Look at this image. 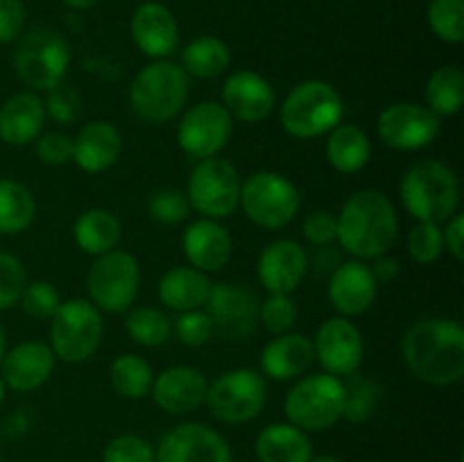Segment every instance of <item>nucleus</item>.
<instances>
[{
    "mask_svg": "<svg viewBox=\"0 0 464 462\" xmlns=\"http://www.w3.org/2000/svg\"><path fill=\"white\" fill-rule=\"evenodd\" d=\"M372 140L362 127L340 122L326 139V161L343 175H356L370 163Z\"/></svg>",
    "mask_w": 464,
    "mask_h": 462,
    "instance_id": "nucleus-31",
    "label": "nucleus"
},
{
    "mask_svg": "<svg viewBox=\"0 0 464 462\" xmlns=\"http://www.w3.org/2000/svg\"><path fill=\"white\" fill-rule=\"evenodd\" d=\"M45 125L44 100L34 91H21L0 104V140L23 148L39 139Z\"/></svg>",
    "mask_w": 464,
    "mask_h": 462,
    "instance_id": "nucleus-26",
    "label": "nucleus"
},
{
    "mask_svg": "<svg viewBox=\"0 0 464 462\" xmlns=\"http://www.w3.org/2000/svg\"><path fill=\"white\" fill-rule=\"evenodd\" d=\"M36 217V199L25 184L0 179V234L16 236L30 229Z\"/></svg>",
    "mask_w": 464,
    "mask_h": 462,
    "instance_id": "nucleus-33",
    "label": "nucleus"
},
{
    "mask_svg": "<svg viewBox=\"0 0 464 462\" xmlns=\"http://www.w3.org/2000/svg\"><path fill=\"white\" fill-rule=\"evenodd\" d=\"M157 293L163 306H168L170 311H198L207 303L208 293H211V281L204 272L195 270L190 265L170 267L159 279Z\"/></svg>",
    "mask_w": 464,
    "mask_h": 462,
    "instance_id": "nucleus-28",
    "label": "nucleus"
},
{
    "mask_svg": "<svg viewBox=\"0 0 464 462\" xmlns=\"http://www.w3.org/2000/svg\"><path fill=\"white\" fill-rule=\"evenodd\" d=\"M408 254L420 265H433L444 254L442 225L435 222H415L408 234Z\"/></svg>",
    "mask_w": 464,
    "mask_h": 462,
    "instance_id": "nucleus-39",
    "label": "nucleus"
},
{
    "mask_svg": "<svg viewBox=\"0 0 464 462\" xmlns=\"http://www.w3.org/2000/svg\"><path fill=\"white\" fill-rule=\"evenodd\" d=\"M125 331L139 347L157 349L172 338V322L154 306H131L125 315Z\"/></svg>",
    "mask_w": 464,
    "mask_h": 462,
    "instance_id": "nucleus-36",
    "label": "nucleus"
},
{
    "mask_svg": "<svg viewBox=\"0 0 464 462\" xmlns=\"http://www.w3.org/2000/svg\"><path fill=\"white\" fill-rule=\"evenodd\" d=\"M36 157L45 166H66L72 161V139L63 131H41L34 140Z\"/></svg>",
    "mask_w": 464,
    "mask_h": 462,
    "instance_id": "nucleus-47",
    "label": "nucleus"
},
{
    "mask_svg": "<svg viewBox=\"0 0 464 462\" xmlns=\"http://www.w3.org/2000/svg\"><path fill=\"white\" fill-rule=\"evenodd\" d=\"M258 306L261 299L254 290L225 281V284H211L204 311L222 335L231 340H245L256 331Z\"/></svg>",
    "mask_w": 464,
    "mask_h": 462,
    "instance_id": "nucleus-17",
    "label": "nucleus"
},
{
    "mask_svg": "<svg viewBox=\"0 0 464 462\" xmlns=\"http://www.w3.org/2000/svg\"><path fill=\"white\" fill-rule=\"evenodd\" d=\"M208 379L193 365H175L154 376L150 397L166 415L184 417L207 401Z\"/></svg>",
    "mask_w": 464,
    "mask_h": 462,
    "instance_id": "nucleus-18",
    "label": "nucleus"
},
{
    "mask_svg": "<svg viewBox=\"0 0 464 462\" xmlns=\"http://www.w3.org/2000/svg\"><path fill=\"white\" fill-rule=\"evenodd\" d=\"M41 100H44L45 116H50L59 125H72L82 113V95L63 82L45 91V98Z\"/></svg>",
    "mask_w": 464,
    "mask_h": 462,
    "instance_id": "nucleus-44",
    "label": "nucleus"
},
{
    "mask_svg": "<svg viewBox=\"0 0 464 462\" xmlns=\"http://www.w3.org/2000/svg\"><path fill=\"white\" fill-rule=\"evenodd\" d=\"M175 331L177 340H179L184 347L199 349L213 338L216 333V326H213V320L208 317V313L204 308H198V311H186L179 313V317L175 320Z\"/></svg>",
    "mask_w": 464,
    "mask_h": 462,
    "instance_id": "nucleus-43",
    "label": "nucleus"
},
{
    "mask_svg": "<svg viewBox=\"0 0 464 462\" xmlns=\"http://www.w3.org/2000/svg\"><path fill=\"white\" fill-rule=\"evenodd\" d=\"M258 462H308L313 457V442L306 430L290 421L267 424L254 442Z\"/></svg>",
    "mask_w": 464,
    "mask_h": 462,
    "instance_id": "nucleus-29",
    "label": "nucleus"
},
{
    "mask_svg": "<svg viewBox=\"0 0 464 462\" xmlns=\"http://www.w3.org/2000/svg\"><path fill=\"white\" fill-rule=\"evenodd\" d=\"M245 216L261 229H284L302 208V193L285 175L258 170L240 186V207Z\"/></svg>",
    "mask_w": 464,
    "mask_h": 462,
    "instance_id": "nucleus-8",
    "label": "nucleus"
},
{
    "mask_svg": "<svg viewBox=\"0 0 464 462\" xmlns=\"http://www.w3.org/2000/svg\"><path fill=\"white\" fill-rule=\"evenodd\" d=\"M229 63V45L211 34L193 39L181 53V68L188 72V77H198V80H216L225 75Z\"/></svg>",
    "mask_w": 464,
    "mask_h": 462,
    "instance_id": "nucleus-32",
    "label": "nucleus"
},
{
    "mask_svg": "<svg viewBox=\"0 0 464 462\" xmlns=\"http://www.w3.org/2000/svg\"><path fill=\"white\" fill-rule=\"evenodd\" d=\"M379 139L399 152L426 149L440 134V118L426 104L397 102L381 111Z\"/></svg>",
    "mask_w": 464,
    "mask_h": 462,
    "instance_id": "nucleus-14",
    "label": "nucleus"
},
{
    "mask_svg": "<svg viewBox=\"0 0 464 462\" xmlns=\"http://www.w3.org/2000/svg\"><path fill=\"white\" fill-rule=\"evenodd\" d=\"M71 68V45L59 32L36 27L18 36L14 71L30 91H48L66 80Z\"/></svg>",
    "mask_w": 464,
    "mask_h": 462,
    "instance_id": "nucleus-7",
    "label": "nucleus"
},
{
    "mask_svg": "<svg viewBox=\"0 0 464 462\" xmlns=\"http://www.w3.org/2000/svg\"><path fill=\"white\" fill-rule=\"evenodd\" d=\"M234 136V118L220 102L202 100L181 116L177 125V143L186 157L202 161L218 157Z\"/></svg>",
    "mask_w": 464,
    "mask_h": 462,
    "instance_id": "nucleus-13",
    "label": "nucleus"
},
{
    "mask_svg": "<svg viewBox=\"0 0 464 462\" xmlns=\"http://www.w3.org/2000/svg\"><path fill=\"white\" fill-rule=\"evenodd\" d=\"M150 217L161 225H179L190 216V204L184 190L159 188L148 199Z\"/></svg>",
    "mask_w": 464,
    "mask_h": 462,
    "instance_id": "nucleus-42",
    "label": "nucleus"
},
{
    "mask_svg": "<svg viewBox=\"0 0 464 462\" xmlns=\"http://www.w3.org/2000/svg\"><path fill=\"white\" fill-rule=\"evenodd\" d=\"M63 3L72 9H91L93 5H98L100 0H63Z\"/></svg>",
    "mask_w": 464,
    "mask_h": 462,
    "instance_id": "nucleus-53",
    "label": "nucleus"
},
{
    "mask_svg": "<svg viewBox=\"0 0 464 462\" xmlns=\"http://www.w3.org/2000/svg\"><path fill=\"white\" fill-rule=\"evenodd\" d=\"M306 274L308 254L293 238L270 243L256 261L258 281L270 294H293Z\"/></svg>",
    "mask_w": 464,
    "mask_h": 462,
    "instance_id": "nucleus-21",
    "label": "nucleus"
},
{
    "mask_svg": "<svg viewBox=\"0 0 464 462\" xmlns=\"http://www.w3.org/2000/svg\"><path fill=\"white\" fill-rule=\"evenodd\" d=\"M372 274H374L376 284H390V281H394L399 276V272H401V263H399V258L390 256V254H383V256H376L372 258Z\"/></svg>",
    "mask_w": 464,
    "mask_h": 462,
    "instance_id": "nucleus-51",
    "label": "nucleus"
},
{
    "mask_svg": "<svg viewBox=\"0 0 464 462\" xmlns=\"http://www.w3.org/2000/svg\"><path fill=\"white\" fill-rule=\"evenodd\" d=\"M379 297V284L370 270V263L344 261L329 274V302L340 317L362 315L374 306Z\"/></svg>",
    "mask_w": 464,
    "mask_h": 462,
    "instance_id": "nucleus-19",
    "label": "nucleus"
},
{
    "mask_svg": "<svg viewBox=\"0 0 464 462\" xmlns=\"http://www.w3.org/2000/svg\"><path fill=\"white\" fill-rule=\"evenodd\" d=\"M344 100L334 84L324 80H306L293 86L279 109L285 134L299 140H313L329 134L343 122Z\"/></svg>",
    "mask_w": 464,
    "mask_h": 462,
    "instance_id": "nucleus-5",
    "label": "nucleus"
},
{
    "mask_svg": "<svg viewBox=\"0 0 464 462\" xmlns=\"http://www.w3.org/2000/svg\"><path fill=\"white\" fill-rule=\"evenodd\" d=\"M102 462H157L152 442L140 435H118L104 447Z\"/></svg>",
    "mask_w": 464,
    "mask_h": 462,
    "instance_id": "nucleus-46",
    "label": "nucleus"
},
{
    "mask_svg": "<svg viewBox=\"0 0 464 462\" xmlns=\"http://www.w3.org/2000/svg\"><path fill=\"white\" fill-rule=\"evenodd\" d=\"M54 362L57 358L48 342L23 340L5 351L3 361H0V376L14 392H32L48 383L54 371Z\"/></svg>",
    "mask_w": 464,
    "mask_h": 462,
    "instance_id": "nucleus-22",
    "label": "nucleus"
},
{
    "mask_svg": "<svg viewBox=\"0 0 464 462\" xmlns=\"http://www.w3.org/2000/svg\"><path fill=\"white\" fill-rule=\"evenodd\" d=\"M111 388L125 399L148 397L154 383L152 365L139 353H121L109 367Z\"/></svg>",
    "mask_w": 464,
    "mask_h": 462,
    "instance_id": "nucleus-35",
    "label": "nucleus"
},
{
    "mask_svg": "<svg viewBox=\"0 0 464 462\" xmlns=\"http://www.w3.org/2000/svg\"><path fill=\"white\" fill-rule=\"evenodd\" d=\"M313 362V340L293 331L275 335L261 351V370L272 380H297Z\"/></svg>",
    "mask_w": 464,
    "mask_h": 462,
    "instance_id": "nucleus-27",
    "label": "nucleus"
},
{
    "mask_svg": "<svg viewBox=\"0 0 464 462\" xmlns=\"http://www.w3.org/2000/svg\"><path fill=\"white\" fill-rule=\"evenodd\" d=\"M444 249L456 258L458 263L464 261V216L462 213H456V216L449 217L444 222Z\"/></svg>",
    "mask_w": 464,
    "mask_h": 462,
    "instance_id": "nucleus-50",
    "label": "nucleus"
},
{
    "mask_svg": "<svg viewBox=\"0 0 464 462\" xmlns=\"http://www.w3.org/2000/svg\"><path fill=\"white\" fill-rule=\"evenodd\" d=\"M340 263L343 261L335 254L334 245H329V247H315V254L308 256V270L317 272V274H331Z\"/></svg>",
    "mask_w": 464,
    "mask_h": 462,
    "instance_id": "nucleus-52",
    "label": "nucleus"
},
{
    "mask_svg": "<svg viewBox=\"0 0 464 462\" xmlns=\"http://www.w3.org/2000/svg\"><path fill=\"white\" fill-rule=\"evenodd\" d=\"M313 340V353L322 365V371L331 376H352L361 370L365 358L362 333L347 317H329L322 322Z\"/></svg>",
    "mask_w": 464,
    "mask_h": 462,
    "instance_id": "nucleus-15",
    "label": "nucleus"
},
{
    "mask_svg": "<svg viewBox=\"0 0 464 462\" xmlns=\"http://www.w3.org/2000/svg\"><path fill=\"white\" fill-rule=\"evenodd\" d=\"M308 462H343V460L335 456H313Z\"/></svg>",
    "mask_w": 464,
    "mask_h": 462,
    "instance_id": "nucleus-55",
    "label": "nucleus"
},
{
    "mask_svg": "<svg viewBox=\"0 0 464 462\" xmlns=\"http://www.w3.org/2000/svg\"><path fill=\"white\" fill-rule=\"evenodd\" d=\"M297 303L290 294H270L258 306V324L272 335H281L293 331L297 324Z\"/></svg>",
    "mask_w": 464,
    "mask_h": 462,
    "instance_id": "nucleus-41",
    "label": "nucleus"
},
{
    "mask_svg": "<svg viewBox=\"0 0 464 462\" xmlns=\"http://www.w3.org/2000/svg\"><path fill=\"white\" fill-rule=\"evenodd\" d=\"M285 417L306 433H320L343 419L344 383L326 371L299 376L284 401Z\"/></svg>",
    "mask_w": 464,
    "mask_h": 462,
    "instance_id": "nucleus-6",
    "label": "nucleus"
},
{
    "mask_svg": "<svg viewBox=\"0 0 464 462\" xmlns=\"http://www.w3.org/2000/svg\"><path fill=\"white\" fill-rule=\"evenodd\" d=\"M401 356L417 380L435 388L460 383L464 376V329L447 317L415 322L401 340Z\"/></svg>",
    "mask_w": 464,
    "mask_h": 462,
    "instance_id": "nucleus-1",
    "label": "nucleus"
},
{
    "mask_svg": "<svg viewBox=\"0 0 464 462\" xmlns=\"http://www.w3.org/2000/svg\"><path fill=\"white\" fill-rule=\"evenodd\" d=\"M140 288V265L134 254L125 249L95 256L86 272V290L89 302L100 313H127L136 302Z\"/></svg>",
    "mask_w": 464,
    "mask_h": 462,
    "instance_id": "nucleus-10",
    "label": "nucleus"
},
{
    "mask_svg": "<svg viewBox=\"0 0 464 462\" xmlns=\"http://www.w3.org/2000/svg\"><path fill=\"white\" fill-rule=\"evenodd\" d=\"M181 249L190 267L208 274L222 270L231 261L234 238L220 220L198 217L186 226L181 236Z\"/></svg>",
    "mask_w": 464,
    "mask_h": 462,
    "instance_id": "nucleus-23",
    "label": "nucleus"
},
{
    "mask_svg": "<svg viewBox=\"0 0 464 462\" xmlns=\"http://www.w3.org/2000/svg\"><path fill=\"white\" fill-rule=\"evenodd\" d=\"M267 401V383L261 371L249 367L222 371L208 383L207 403L225 424H247L256 419Z\"/></svg>",
    "mask_w": 464,
    "mask_h": 462,
    "instance_id": "nucleus-12",
    "label": "nucleus"
},
{
    "mask_svg": "<svg viewBox=\"0 0 464 462\" xmlns=\"http://www.w3.org/2000/svg\"><path fill=\"white\" fill-rule=\"evenodd\" d=\"M131 41L136 48L154 59H166L175 53L179 43V27H177L175 14L161 3H143L134 12L130 23Z\"/></svg>",
    "mask_w": 464,
    "mask_h": 462,
    "instance_id": "nucleus-24",
    "label": "nucleus"
},
{
    "mask_svg": "<svg viewBox=\"0 0 464 462\" xmlns=\"http://www.w3.org/2000/svg\"><path fill=\"white\" fill-rule=\"evenodd\" d=\"M27 12L21 0H0V43H12L25 30Z\"/></svg>",
    "mask_w": 464,
    "mask_h": 462,
    "instance_id": "nucleus-49",
    "label": "nucleus"
},
{
    "mask_svg": "<svg viewBox=\"0 0 464 462\" xmlns=\"http://www.w3.org/2000/svg\"><path fill=\"white\" fill-rule=\"evenodd\" d=\"M102 313L86 299H66L50 320V349L57 361L80 365L100 349Z\"/></svg>",
    "mask_w": 464,
    "mask_h": 462,
    "instance_id": "nucleus-9",
    "label": "nucleus"
},
{
    "mask_svg": "<svg viewBox=\"0 0 464 462\" xmlns=\"http://www.w3.org/2000/svg\"><path fill=\"white\" fill-rule=\"evenodd\" d=\"M338 243L358 261L392 252L399 240V216L392 199L374 188L349 195L338 216Z\"/></svg>",
    "mask_w": 464,
    "mask_h": 462,
    "instance_id": "nucleus-2",
    "label": "nucleus"
},
{
    "mask_svg": "<svg viewBox=\"0 0 464 462\" xmlns=\"http://www.w3.org/2000/svg\"><path fill=\"white\" fill-rule=\"evenodd\" d=\"M399 195L403 208L417 222L444 225L460 207V181L447 163L438 159H421L403 172Z\"/></svg>",
    "mask_w": 464,
    "mask_h": 462,
    "instance_id": "nucleus-3",
    "label": "nucleus"
},
{
    "mask_svg": "<svg viewBox=\"0 0 464 462\" xmlns=\"http://www.w3.org/2000/svg\"><path fill=\"white\" fill-rule=\"evenodd\" d=\"M381 385L372 379H356L353 383H344V412L343 419L352 424H365L381 401Z\"/></svg>",
    "mask_w": 464,
    "mask_h": 462,
    "instance_id": "nucleus-38",
    "label": "nucleus"
},
{
    "mask_svg": "<svg viewBox=\"0 0 464 462\" xmlns=\"http://www.w3.org/2000/svg\"><path fill=\"white\" fill-rule=\"evenodd\" d=\"M72 238L75 245L89 256H102V254L118 249L122 238L121 217L109 208H86L80 213L72 225Z\"/></svg>",
    "mask_w": 464,
    "mask_h": 462,
    "instance_id": "nucleus-30",
    "label": "nucleus"
},
{
    "mask_svg": "<svg viewBox=\"0 0 464 462\" xmlns=\"http://www.w3.org/2000/svg\"><path fill=\"white\" fill-rule=\"evenodd\" d=\"M240 179L238 168L220 157L202 159L193 166L186 184V197L199 217L225 220L240 207Z\"/></svg>",
    "mask_w": 464,
    "mask_h": 462,
    "instance_id": "nucleus-11",
    "label": "nucleus"
},
{
    "mask_svg": "<svg viewBox=\"0 0 464 462\" xmlns=\"http://www.w3.org/2000/svg\"><path fill=\"white\" fill-rule=\"evenodd\" d=\"M302 234L313 247H329L338 240V217L331 211H311L304 217Z\"/></svg>",
    "mask_w": 464,
    "mask_h": 462,
    "instance_id": "nucleus-48",
    "label": "nucleus"
},
{
    "mask_svg": "<svg viewBox=\"0 0 464 462\" xmlns=\"http://www.w3.org/2000/svg\"><path fill=\"white\" fill-rule=\"evenodd\" d=\"M122 154V134L113 122L91 120L72 139V163L80 170L104 172L118 163Z\"/></svg>",
    "mask_w": 464,
    "mask_h": 462,
    "instance_id": "nucleus-25",
    "label": "nucleus"
},
{
    "mask_svg": "<svg viewBox=\"0 0 464 462\" xmlns=\"http://www.w3.org/2000/svg\"><path fill=\"white\" fill-rule=\"evenodd\" d=\"M190 77L179 63L154 59L140 68L130 86V107L148 125L175 120L188 102Z\"/></svg>",
    "mask_w": 464,
    "mask_h": 462,
    "instance_id": "nucleus-4",
    "label": "nucleus"
},
{
    "mask_svg": "<svg viewBox=\"0 0 464 462\" xmlns=\"http://www.w3.org/2000/svg\"><path fill=\"white\" fill-rule=\"evenodd\" d=\"M5 351H7V333H5L3 324H0V361H3Z\"/></svg>",
    "mask_w": 464,
    "mask_h": 462,
    "instance_id": "nucleus-54",
    "label": "nucleus"
},
{
    "mask_svg": "<svg viewBox=\"0 0 464 462\" xmlns=\"http://www.w3.org/2000/svg\"><path fill=\"white\" fill-rule=\"evenodd\" d=\"M157 462H234L229 442L202 421L175 426L154 448Z\"/></svg>",
    "mask_w": 464,
    "mask_h": 462,
    "instance_id": "nucleus-16",
    "label": "nucleus"
},
{
    "mask_svg": "<svg viewBox=\"0 0 464 462\" xmlns=\"http://www.w3.org/2000/svg\"><path fill=\"white\" fill-rule=\"evenodd\" d=\"M18 303H21L25 315L39 322H50L57 308L62 306V294L50 281H27Z\"/></svg>",
    "mask_w": 464,
    "mask_h": 462,
    "instance_id": "nucleus-40",
    "label": "nucleus"
},
{
    "mask_svg": "<svg viewBox=\"0 0 464 462\" xmlns=\"http://www.w3.org/2000/svg\"><path fill=\"white\" fill-rule=\"evenodd\" d=\"M426 107L438 118L456 116L464 104V72L456 63L435 68L424 89Z\"/></svg>",
    "mask_w": 464,
    "mask_h": 462,
    "instance_id": "nucleus-34",
    "label": "nucleus"
},
{
    "mask_svg": "<svg viewBox=\"0 0 464 462\" xmlns=\"http://www.w3.org/2000/svg\"><path fill=\"white\" fill-rule=\"evenodd\" d=\"M25 285L27 272L21 258L0 249V311L16 306Z\"/></svg>",
    "mask_w": 464,
    "mask_h": 462,
    "instance_id": "nucleus-45",
    "label": "nucleus"
},
{
    "mask_svg": "<svg viewBox=\"0 0 464 462\" xmlns=\"http://www.w3.org/2000/svg\"><path fill=\"white\" fill-rule=\"evenodd\" d=\"M5 394H7V385H5L3 376H0V403L5 401Z\"/></svg>",
    "mask_w": 464,
    "mask_h": 462,
    "instance_id": "nucleus-56",
    "label": "nucleus"
},
{
    "mask_svg": "<svg viewBox=\"0 0 464 462\" xmlns=\"http://www.w3.org/2000/svg\"><path fill=\"white\" fill-rule=\"evenodd\" d=\"M222 107L234 120L256 125L272 113L276 104L275 86L254 71H236L222 84Z\"/></svg>",
    "mask_w": 464,
    "mask_h": 462,
    "instance_id": "nucleus-20",
    "label": "nucleus"
},
{
    "mask_svg": "<svg viewBox=\"0 0 464 462\" xmlns=\"http://www.w3.org/2000/svg\"><path fill=\"white\" fill-rule=\"evenodd\" d=\"M429 27L444 43H462L464 41V0H430Z\"/></svg>",
    "mask_w": 464,
    "mask_h": 462,
    "instance_id": "nucleus-37",
    "label": "nucleus"
}]
</instances>
